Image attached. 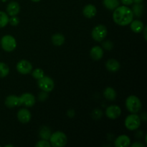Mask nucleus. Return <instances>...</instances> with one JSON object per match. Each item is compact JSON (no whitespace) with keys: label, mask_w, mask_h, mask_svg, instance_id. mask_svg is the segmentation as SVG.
Wrapping results in <instances>:
<instances>
[{"label":"nucleus","mask_w":147,"mask_h":147,"mask_svg":"<svg viewBox=\"0 0 147 147\" xmlns=\"http://www.w3.org/2000/svg\"><path fill=\"white\" fill-rule=\"evenodd\" d=\"M32 1H33V2H39L40 1H41V0H31Z\"/></svg>","instance_id":"58836bf2"},{"label":"nucleus","mask_w":147,"mask_h":147,"mask_svg":"<svg viewBox=\"0 0 147 147\" xmlns=\"http://www.w3.org/2000/svg\"><path fill=\"white\" fill-rule=\"evenodd\" d=\"M145 145L140 142H135L131 145V147H144Z\"/></svg>","instance_id":"72a5a7b5"},{"label":"nucleus","mask_w":147,"mask_h":147,"mask_svg":"<svg viewBox=\"0 0 147 147\" xmlns=\"http://www.w3.org/2000/svg\"><path fill=\"white\" fill-rule=\"evenodd\" d=\"M142 135H143V132L141 131H139L136 132V136L137 138L142 137Z\"/></svg>","instance_id":"c9c22d12"},{"label":"nucleus","mask_w":147,"mask_h":147,"mask_svg":"<svg viewBox=\"0 0 147 147\" xmlns=\"http://www.w3.org/2000/svg\"><path fill=\"white\" fill-rule=\"evenodd\" d=\"M140 119H141V120H143V121H146V113H145V112H144V113H142V116H141V117H140Z\"/></svg>","instance_id":"f704fd0d"},{"label":"nucleus","mask_w":147,"mask_h":147,"mask_svg":"<svg viewBox=\"0 0 147 147\" xmlns=\"http://www.w3.org/2000/svg\"><path fill=\"white\" fill-rule=\"evenodd\" d=\"M125 126L130 131H135L141 126L140 116L136 113H131L126 118L124 121Z\"/></svg>","instance_id":"20e7f679"},{"label":"nucleus","mask_w":147,"mask_h":147,"mask_svg":"<svg viewBox=\"0 0 147 147\" xmlns=\"http://www.w3.org/2000/svg\"><path fill=\"white\" fill-rule=\"evenodd\" d=\"M97 13V9L96 7L93 4H87L85 6L83 9V14L87 18H93L96 15Z\"/></svg>","instance_id":"2eb2a0df"},{"label":"nucleus","mask_w":147,"mask_h":147,"mask_svg":"<svg viewBox=\"0 0 147 147\" xmlns=\"http://www.w3.org/2000/svg\"><path fill=\"white\" fill-rule=\"evenodd\" d=\"M31 113L27 109H21L17 113V119L22 123H27L31 120Z\"/></svg>","instance_id":"f8f14e48"},{"label":"nucleus","mask_w":147,"mask_h":147,"mask_svg":"<svg viewBox=\"0 0 147 147\" xmlns=\"http://www.w3.org/2000/svg\"><path fill=\"white\" fill-rule=\"evenodd\" d=\"M90 55L94 60H99L103 57V50L100 46H94L90 51Z\"/></svg>","instance_id":"dca6fc26"},{"label":"nucleus","mask_w":147,"mask_h":147,"mask_svg":"<svg viewBox=\"0 0 147 147\" xmlns=\"http://www.w3.org/2000/svg\"><path fill=\"white\" fill-rule=\"evenodd\" d=\"M52 42L55 46H61L65 42V37L62 34L57 33L52 36Z\"/></svg>","instance_id":"aec40b11"},{"label":"nucleus","mask_w":147,"mask_h":147,"mask_svg":"<svg viewBox=\"0 0 147 147\" xmlns=\"http://www.w3.org/2000/svg\"><path fill=\"white\" fill-rule=\"evenodd\" d=\"M143 31H144V37L145 40H147V36H146L147 28H146V27H144V28Z\"/></svg>","instance_id":"e433bc0d"},{"label":"nucleus","mask_w":147,"mask_h":147,"mask_svg":"<svg viewBox=\"0 0 147 147\" xmlns=\"http://www.w3.org/2000/svg\"><path fill=\"white\" fill-rule=\"evenodd\" d=\"M103 47L105 50H112V48L113 47V44L112 42L109 41V40H107V41L104 42L103 43Z\"/></svg>","instance_id":"c756f323"},{"label":"nucleus","mask_w":147,"mask_h":147,"mask_svg":"<svg viewBox=\"0 0 147 147\" xmlns=\"http://www.w3.org/2000/svg\"><path fill=\"white\" fill-rule=\"evenodd\" d=\"M1 46L6 52H12L17 47V41L13 36L7 34L1 37Z\"/></svg>","instance_id":"39448f33"},{"label":"nucleus","mask_w":147,"mask_h":147,"mask_svg":"<svg viewBox=\"0 0 147 147\" xmlns=\"http://www.w3.org/2000/svg\"><path fill=\"white\" fill-rule=\"evenodd\" d=\"M130 27L132 31L135 33H140L143 32L144 25V23L140 20H132L131 22L130 23Z\"/></svg>","instance_id":"a211bd4d"},{"label":"nucleus","mask_w":147,"mask_h":147,"mask_svg":"<svg viewBox=\"0 0 147 147\" xmlns=\"http://www.w3.org/2000/svg\"><path fill=\"white\" fill-rule=\"evenodd\" d=\"M106 67L109 71L115 73L120 69V63L115 59H110L106 63Z\"/></svg>","instance_id":"f3484780"},{"label":"nucleus","mask_w":147,"mask_h":147,"mask_svg":"<svg viewBox=\"0 0 147 147\" xmlns=\"http://www.w3.org/2000/svg\"><path fill=\"white\" fill-rule=\"evenodd\" d=\"M47 98H48V95H47V92L45 91L41 92L38 96V98L40 101H45Z\"/></svg>","instance_id":"7c9ffc66"},{"label":"nucleus","mask_w":147,"mask_h":147,"mask_svg":"<svg viewBox=\"0 0 147 147\" xmlns=\"http://www.w3.org/2000/svg\"><path fill=\"white\" fill-rule=\"evenodd\" d=\"M20 11V6L18 2L17 1H11L7 4V14L11 17L16 16L19 14Z\"/></svg>","instance_id":"ddd939ff"},{"label":"nucleus","mask_w":147,"mask_h":147,"mask_svg":"<svg viewBox=\"0 0 147 147\" xmlns=\"http://www.w3.org/2000/svg\"><path fill=\"white\" fill-rule=\"evenodd\" d=\"M9 16L4 11H0V28L6 27L9 23Z\"/></svg>","instance_id":"393cba45"},{"label":"nucleus","mask_w":147,"mask_h":147,"mask_svg":"<svg viewBox=\"0 0 147 147\" xmlns=\"http://www.w3.org/2000/svg\"><path fill=\"white\" fill-rule=\"evenodd\" d=\"M40 138L43 140H49L50 139V136H51V132H50V129L47 126H42L40 131Z\"/></svg>","instance_id":"5701e85b"},{"label":"nucleus","mask_w":147,"mask_h":147,"mask_svg":"<svg viewBox=\"0 0 147 147\" xmlns=\"http://www.w3.org/2000/svg\"><path fill=\"white\" fill-rule=\"evenodd\" d=\"M102 115H103V113H102L101 111L99 110V109H96V110L93 111V113H92V116H93V118L94 119H100Z\"/></svg>","instance_id":"c85d7f7f"},{"label":"nucleus","mask_w":147,"mask_h":147,"mask_svg":"<svg viewBox=\"0 0 147 147\" xmlns=\"http://www.w3.org/2000/svg\"><path fill=\"white\" fill-rule=\"evenodd\" d=\"M103 5L109 10H114L119 6V0H103Z\"/></svg>","instance_id":"412c9836"},{"label":"nucleus","mask_w":147,"mask_h":147,"mask_svg":"<svg viewBox=\"0 0 147 147\" xmlns=\"http://www.w3.org/2000/svg\"><path fill=\"white\" fill-rule=\"evenodd\" d=\"M35 146L38 147H50L51 146V144L49 142H47V140H42L40 141L39 142H37L35 144Z\"/></svg>","instance_id":"cd10ccee"},{"label":"nucleus","mask_w":147,"mask_h":147,"mask_svg":"<svg viewBox=\"0 0 147 147\" xmlns=\"http://www.w3.org/2000/svg\"><path fill=\"white\" fill-rule=\"evenodd\" d=\"M9 22L11 25L17 26L20 23V20L17 16H12V17H11V18L9 19Z\"/></svg>","instance_id":"bb28decb"},{"label":"nucleus","mask_w":147,"mask_h":147,"mask_svg":"<svg viewBox=\"0 0 147 147\" xmlns=\"http://www.w3.org/2000/svg\"><path fill=\"white\" fill-rule=\"evenodd\" d=\"M9 146L13 147L14 146H13V145H11V144H8V145H6V146H5V147H9Z\"/></svg>","instance_id":"ea45409f"},{"label":"nucleus","mask_w":147,"mask_h":147,"mask_svg":"<svg viewBox=\"0 0 147 147\" xmlns=\"http://www.w3.org/2000/svg\"><path fill=\"white\" fill-rule=\"evenodd\" d=\"M1 1H2V2H6V1H7L8 0H1Z\"/></svg>","instance_id":"a19ab883"},{"label":"nucleus","mask_w":147,"mask_h":147,"mask_svg":"<svg viewBox=\"0 0 147 147\" xmlns=\"http://www.w3.org/2000/svg\"><path fill=\"white\" fill-rule=\"evenodd\" d=\"M126 107L130 113H137L142 110V104L137 96L131 95L126 98Z\"/></svg>","instance_id":"f03ea898"},{"label":"nucleus","mask_w":147,"mask_h":147,"mask_svg":"<svg viewBox=\"0 0 147 147\" xmlns=\"http://www.w3.org/2000/svg\"><path fill=\"white\" fill-rule=\"evenodd\" d=\"M144 0H133L134 3H142Z\"/></svg>","instance_id":"4c0bfd02"},{"label":"nucleus","mask_w":147,"mask_h":147,"mask_svg":"<svg viewBox=\"0 0 147 147\" xmlns=\"http://www.w3.org/2000/svg\"><path fill=\"white\" fill-rule=\"evenodd\" d=\"M17 70L20 74L27 75L32 71V65L27 60H22L17 64Z\"/></svg>","instance_id":"6e6552de"},{"label":"nucleus","mask_w":147,"mask_h":147,"mask_svg":"<svg viewBox=\"0 0 147 147\" xmlns=\"http://www.w3.org/2000/svg\"><path fill=\"white\" fill-rule=\"evenodd\" d=\"M103 96L107 100H114L116 98V92L113 88L108 87L103 92Z\"/></svg>","instance_id":"6ab92c4d"},{"label":"nucleus","mask_w":147,"mask_h":147,"mask_svg":"<svg viewBox=\"0 0 147 147\" xmlns=\"http://www.w3.org/2000/svg\"><path fill=\"white\" fill-rule=\"evenodd\" d=\"M67 116L70 118L74 117V116H75L74 110H73V109H70V110H69L67 112Z\"/></svg>","instance_id":"473e14b6"},{"label":"nucleus","mask_w":147,"mask_h":147,"mask_svg":"<svg viewBox=\"0 0 147 147\" xmlns=\"http://www.w3.org/2000/svg\"><path fill=\"white\" fill-rule=\"evenodd\" d=\"M20 98L21 105L26 107H32L36 101L35 97L30 93H23L21 96H20Z\"/></svg>","instance_id":"9d476101"},{"label":"nucleus","mask_w":147,"mask_h":147,"mask_svg":"<svg viewBox=\"0 0 147 147\" xmlns=\"http://www.w3.org/2000/svg\"><path fill=\"white\" fill-rule=\"evenodd\" d=\"M32 76L36 80H39L45 76L44 70L41 68H36L32 73Z\"/></svg>","instance_id":"a878e982"},{"label":"nucleus","mask_w":147,"mask_h":147,"mask_svg":"<svg viewBox=\"0 0 147 147\" xmlns=\"http://www.w3.org/2000/svg\"><path fill=\"white\" fill-rule=\"evenodd\" d=\"M121 114V109L119 106L111 105L109 106L106 110V115L109 119L111 120H115L118 119Z\"/></svg>","instance_id":"1a4fd4ad"},{"label":"nucleus","mask_w":147,"mask_h":147,"mask_svg":"<svg viewBox=\"0 0 147 147\" xmlns=\"http://www.w3.org/2000/svg\"><path fill=\"white\" fill-rule=\"evenodd\" d=\"M9 73V67L7 64L0 62V78H5Z\"/></svg>","instance_id":"b1692460"},{"label":"nucleus","mask_w":147,"mask_h":147,"mask_svg":"<svg viewBox=\"0 0 147 147\" xmlns=\"http://www.w3.org/2000/svg\"><path fill=\"white\" fill-rule=\"evenodd\" d=\"M131 139L127 135H121L118 136L114 142L116 147H128L130 146Z\"/></svg>","instance_id":"4468645a"},{"label":"nucleus","mask_w":147,"mask_h":147,"mask_svg":"<svg viewBox=\"0 0 147 147\" xmlns=\"http://www.w3.org/2000/svg\"><path fill=\"white\" fill-rule=\"evenodd\" d=\"M37 85L42 91H45L47 93L51 92L55 88L54 81L48 76H44L42 78L37 80Z\"/></svg>","instance_id":"0eeeda50"},{"label":"nucleus","mask_w":147,"mask_h":147,"mask_svg":"<svg viewBox=\"0 0 147 147\" xmlns=\"http://www.w3.org/2000/svg\"><path fill=\"white\" fill-rule=\"evenodd\" d=\"M107 33L108 30L106 26L103 24H98L92 30L91 35L94 40L97 42H101L106 38Z\"/></svg>","instance_id":"423d86ee"},{"label":"nucleus","mask_w":147,"mask_h":147,"mask_svg":"<svg viewBox=\"0 0 147 147\" xmlns=\"http://www.w3.org/2000/svg\"><path fill=\"white\" fill-rule=\"evenodd\" d=\"M134 14L132 10L126 6L118 7L114 9L113 19L115 23L120 26L129 25L134 20Z\"/></svg>","instance_id":"f257e3e1"},{"label":"nucleus","mask_w":147,"mask_h":147,"mask_svg":"<svg viewBox=\"0 0 147 147\" xmlns=\"http://www.w3.org/2000/svg\"><path fill=\"white\" fill-rule=\"evenodd\" d=\"M121 3L125 6H129L131 5L134 3L133 0H121Z\"/></svg>","instance_id":"2f4dec72"},{"label":"nucleus","mask_w":147,"mask_h":147,"mask_svg":"<svg viewBox=\"0 0 147 147\" xmlns=\"http://www.w3.org/2000/svg\"><path fill=\"white\" fill-rule=\"evenodd\" d=\"M4 104L9 109H13V108L16 107V106H20L21 105L20 97L14 96V95L8 96L6 98Z\"/></svg>","instance_id":"9b49d317"},{"label":"nucleus","mask_w":147,"mask_h":147,"mask_svg":"<svg viewBox=\"0 0 147 147\" xmlns=\"http://www.w3.org/2000/svg\"><path fill=\"white\" fill-rule=\"evenodd\" d=\"M50 143L54 147H63L67 144V138L65 134L62 131H56L52 134L50 137Z\"/></svg>","instance_id":"7ed1b4c3"},{"label":"nucleus","mask_w":147,"mask_h":147,"mask_svg":"<svg viewBox=\"0 0 147 147\" xmlns=\"http://www.w3.org/2000/svg\"><path fill=\"white\" fill-rule=\"evenodd\" d=\"M144 9V5L142 3H135L131 10L133 11L134 15L136 16L137 17H141L143 14Z\"/></svg>","instance_id":"4be33fe9"}]
</instances>
